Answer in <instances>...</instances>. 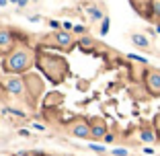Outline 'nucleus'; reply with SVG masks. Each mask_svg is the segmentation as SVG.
Returning <instances> with one entry per match:
<instances>
[{
	"instance_id": "nucleus-18",
	"label": "nucleus",
	"mask_w": 160,
	"mask_h": 156,
	"mask_svg": "<svg viewBox=\"0 0 160 156\" xmlns=\"http://www.w3.org/2000/svg\"><path fill=\"white\" fill-rule=\"evenodd\" d=\"M64 29H66V31H74V27H72L70 21H66V23H64Z\"/></svg>"
},
{
	"instance_id": "nucleus-13",
	"label": "nucleus",
	"mask_w": 160,
	"mask_h": 156,
	"mask_svg": "<svg viewBox=\"0 0 160 156\" xmlns=\"http://www.w3.org/2000/svg\"><path fill=\"white\" fill-rule=\"evenodd\" d=\"M88 148H90V150H94V152H99V154H101V152H105V146H101V144H88Z\"/></svg>"
},
{
	"instance_id": "nucleus-4",
	"label": "nucleus",
	"mask_w": 160,
	"mask_h": 156,
	"mask_svg": "<svg viewBox=\"0 0 160 156\" xmlns=\"http://www.w3.org/2000/svg\"><path fill=\"white\" fill-rule=\"evenodd\" d=\"M90 129H92V128H88L86 123H76L74 128H72V136H76V138H86V136H90Z\"/></svg>"
},
{
	"instance_id": "nucleus-14",
	"label": "nucleus",
	"mask_w": 160,
	"mask_h": 156,
	"mask_svg": "<svg viewBox=\"0 0 160 156\" xmlns=\"http://www.w3.org/2000/svg\"><path fill=\"white\" fill-rule=\"evenodd\" d=\"M115 156H127V150L125 148H115V150H111Z\"/></svg>"
},
{
	"instance_id": "nucleus-23",
	"label": "nucleus",
	"mask_w": 160,
	"mask_h": 156,
	"mask_svg": "<svg viewBox=\"0 0 160 156\" xmlns=\"http://www.w3.org/2000/svg\"><path fill=\"white\" fill-rule=\"evenodd\" d=\"M29 21H31V23H39V17H35V14H33V17H29Z\"/></svg>"
},
{
	"instance_id": "nucleus-2",
	"label": "nucleus",
	"mask_w": 160,
	"mask_h": 156,
	"mask_svg": "<svg viewBox=\"0 0 160 156\" xmlns=\"http://www.w3.org/2000/svg\"><path fill=\"white\" fill-rule=\"evenodd\" d=\"M4 88L8 90V93H12V95H21L25 90V84L21 78H8V80L4 82Z\"/></svg>"
},
{
	"instance_id": "nucleus-9",
	"label": "nucleus",
	"mask_w": 160,
	"mask_h": 156,
	"mask_svg": "<svg viewBox=\"0 0 160 156\" xmlns=\"http://www.w3.org/2000/svg\"><path fill=\"white\" fill-rule=\"evenodd\" d=\"M140 138H142V142H146V144H152V142H154V133H152L150 129H144V132L140 133Z\"/></svg>"
},
{
	"instance_id": "nucleus-1",
	"label": "nucleus",
	"mask_w": 160,
	"mask_h": 156,
	"mask_svg": "<svg viewBox=\"0 0 160 156\" xmlns=\"http://www.w3.org/2000/svg\"><path fill=\"white\" fill-rule=\"evenodd\" d=\"M29 64H31V56H29L27 52H12L8 58V62H6V70L10 72H23L29 68Z\"/></svg>"
},
{
	"instance_id": "nucleus-16",
	"label": "nucleus",
	"mask_w": 160,
	"mask_h": 156,
	"mask_svg": "<svg viewBox=\"0 0 160 156\" xmlns=\"http://www.w3.org/2000/svg\"><path fill=\"white\" fill-rule=\"evenodd\" d=\"M129 58H132V60H136V62H142V64H146V58H142V56H136V53H129Z\"/></svg>"
},
{
	"instance_id": "nucleus-27",
	"label": "nucleus",
	"mask_w": 160,
	"mask_h": 156,
	"mask_svg": "<svg viewBox=\"0 0 160 156\" xmlns=\"http://www.w3.org/2000/svg\"><path fill=\"white\" fill-rule=\"evenodd\" d=\"M8 2H14V4H19V6H21V0H8Z\"/></svg>"
},
{
	"instance_id": "nucleus-24",
	"label": "nucleus",
	"mask_w": 160,
	"mask_h": 156,
	"mask_svg": "<svg viewBox=\"0 0 160 156\" xmlns=\"http://www.w3.org/2000/svg\"><path fill=\"white\" fill-rule=\"evenodd\" d=\"M33 128H35V129H45V128H43V125H41V123H37V121L33 123Z\"/></svg>"
},
{
	"instance_id": "nucleus-15",
	"label": "nucleus",
	"mask_w": 160,
	"mask_h": 156,
	"mask_svg": "<svg viewBox=\"0 0 160 156\" xmlns=\"http://www.w3.org/2000/svg\"><path fill=\"white\" fill-rule=\"evenodd\" d=\"M4 111H8V113H12V115H19V117H25V113H23V111H19V109H10V107H6Z\"/></svg>"
},
{
	"instance_id": "nucleus-17",
	"label": "nucleus",
	"mask_w": 160,
	"mask_h": 156,
	"mask_svg": "<svg viewBox=\"0 0 160 156\" xmlns=\"http://www.w3.org/2000/svg\"><path fill=\"white\" fill-rule=\"evenodd\" d=\"M152 8H154L156 14H160V0H154V2H152Z\"/></svg>"
},
{
	"instance_id": "nucleus-8",
	"label": "nucleus",
	"mask_w": 160,
	"mask_h": 156,
	"mask_svg": "<svg viewBox=\"0 0 160 156\" xmlns=\"http://www.w3.org/2000/svg\"><path fill=\"white\" fill-rule=\"evenodd\" d=\"M90 136H94V138H105V136H107L105 125H94V128L90 129Z\"/></svg>"
},
{
	"instance_id": "nucleus-26",
	"label": "nucleus",
	"mask_w": 160,
	"mask_h": 156,
	"mask_svg": "<svg viewBox=\"0 0 160 156\" xmlns=\"http://www.w3.org/2000/svg\"><path fill=\"white\" fill-rule=\"evenodd\" d=\"M29 4V0H21V6H27Z\"/></svg>"
},
{
	"instance_id": "nucleus-19",
	"label": "nucleus",
	"mask_w": 160,
	"mask_h": 156,
	"mask_svg": "<svg viewBox=\"0 0 160 156\" xmlns=\"http://www.w3.org/2000/svg\"><path fill=\"white\" fill-rule=\"evenodd\" d=\"M49 27H52V29H58V27H60V23H58V21H49Z\"/></svg>"
},
{
	"instance_id": "nucleus-28",
	"label": "nucleus",
	"mask_w": 160,
	"mask_h": 156,
	"mask_svg": "<svg viewBox=\"0 0 160 156\" xmlns=\"http://www.w3.org/2000/svg\"><path fill=\"white\" fill-rule=\"evenodd\" d=\"M156 33H160V25H156Z\"/></svg>"
},
{
	"instance_id": "nucleus-22",
	"label": "nucleus",
	"mask_w": 160,
	"mask_h": 156,
	"mask_svg": "<svg viewBox=\"0 0 160 156\" xmlns=\"http://www.w3.org/2000/svg\"><path fill=\"white\" fill-rule=\"evenodd\" d=\"M74 31H76V33H82V31H84V27H80V25H76V27H74Z\"/></svg>"
},
{
	"instance_id": "nucleus-21",
	"label": "nucleus",
	"mask_w": 160,
	"mask_h": 156,
	"mask_svg": "<svg viewBox=\"0 0 160 156\" xmlns=\"http://www.w3.org/2000/svg\"><path fill=\"white\" fill-rule=\"evenodd\" d=\"M19 133H21V136H23V138H29V129H21Z\"/></svg>"
},
{
	"instance_id": "nucleus-3",
	"label": "nucleus",
	"mask_w": 160,
	"mask_h": 156,
	"mask_svg": "<svg viewBox=\"0 0 160 156\" xmlns=\"http://www.w3.org/2000/svg\"><path fill=\"white\" fill-rule=\"evenodd\" d=\"M148 88L152 90V93H160V74L158 72H152V74H148Z\"/></svg>"
},
{
	"instance_id": "nucleus-10",
	"label": "nucleus",
	"mask_w": 160,
	"mask_h": 156,
	"mask_svg": "<svg viewBox=\"0 0 160 156\" xmlns=\"http://www.w3.org/2000/svg\"><path fill=\"white\" fill-rule=\"evenodd\" d=\"M86 13H88V14L92 17L94 21H99V19H105V17H103V13H101L99 8H94V6H88V8H86Z\"/></svg>"
},
{
	"instance_id": "nucleus-11",
	"label": "nucleus",
	"mask_w": 160,
	"mask_h": 156,
	"mask_svg": "<svg viewBox=\"0 0 160 156\" xmlns=\"http://www.w3.org/2000/svg\"><path fill=\"white\" fill-rule=\"evenodd\" d=\"M109 33V19L105 17L103 19V25H101V35H107Z\"/></svg>"
},
{
	"instance_id": "nucleus-6",
	"label": "nucleus",
	"mask_w": 160,
	"mask_h": 156,
	"mask_svg": "<svg viewBox=\"0 0 160 156\" xmlns=\"http://www.w3.org/2000/svg\"><path fill=\"white\" fill-rule=\"evenodd\" d=\"M132 41L136 43L138 48H148V39L144 37V35H140V33H136V35H132Z\"/></svg>"
},
{
	"instance_id": "nucleus-5",
	"label": "nucleus",
	"mask_w": 160,
	"mask_h": 156,
	"mask_svg": "<svg viewBox=\"0 0 160 156\" xmlns=\"http://www.w3.org/2000/svg\"><path fill=\"white\" fill-rule=\"evenodd\" d=\"M56 41L60 43V45H72V35L68 33V31H60V33L56 35Z\"/></svg>"
},
{
	"instance_id": "nucleus-20",
	"label": "nucleus",
	"mask_w": 160,
	"mask_h": 156,
	"mask_svg": "<svg viewBox=\"0 0 160 156\" xmlns=\"http://www.w3.org/2000/svg\"><path fill=\"white\" fill-rule=\"evenodd\" d=\"M115 138H113V133H107V136H105V142H113Z\"/></svg>"
},
{
	"instance_id": "nucleus-7",
	"label": "nucleus",
	"mask_w": 160,
	"mask_h": 156,
	"mask_svg": "<svg viewBox=\"0 0 160 156\" xmlns=\"http://www.w3.org/2000/svg\"><path fill=\"white\" fill-rule=\"evenodd\" d=\"M10 41H12V37H10L8 31H0V45H2V48H8Z\"/></svg>"
},
{
	"instance_id": "nucleus-25",
	"label": "nucleus",
	"mask_w": 160,
	"mask_h": 156,
	"mask_svg": "<svg viewBox=\"0 0 160 156\" xmlns=\"http://www.w3.org/2000/svg\"><path fill=\"white\" fill-rule=\"evenodd\" d=\"M8 4V0H0V6H6Z\"/></svg>"
},
{
	"instance_id": "nucleus-12",
	"label": "nucleus",
	"mask_w": 160,
	"mask_h": 156,
	"mask_svg": "<svg viewBox=\"0 0 160 156\" xmlns=\"http://www.w3.org/2000/svg\"><path fill=\"white\" fill-rule=\"evenodd\" d=\"M92 39H90V37H82V39H80V45H82V48H92Z\"/></svg>"
}]
</instances>
